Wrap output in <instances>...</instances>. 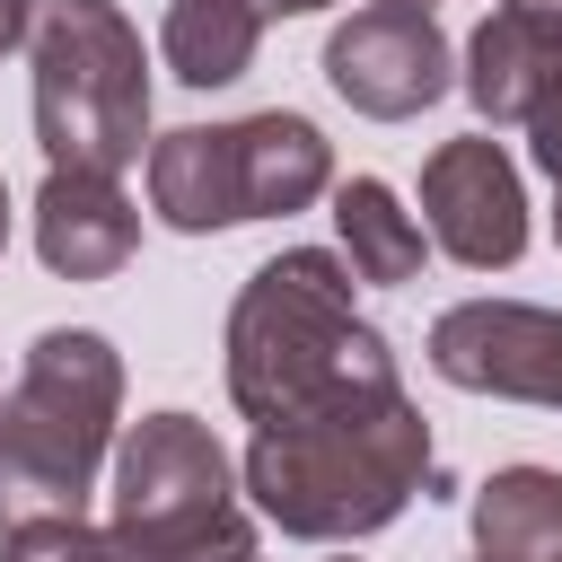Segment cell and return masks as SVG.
Instances as JSON below:
<instances>
[{"label":"cell","instance_id":"6da1fadb","mask_svg":"<svg viewBox=\"0 0 562 562\" xmlns=\"http://www.w3.org/2000/svg\"><path fill=\"white\" fill-rule=\"evenodd\" d=\"M430 483V422L404 386L334 395L299 422L255 430L246 448V501L299 536V544H351L404 518V501Z\"/></svg>","mask_w":562,"mask_h":562},{"label":"cell","instance_id":"7a4b0ae2","mask_svg":"<svg viewBox=\"0 0 562 562\" xmlns=\"http://www.w3.org/2000/svg\"><path fill=\"white\" fill-rule=\"evenodd\" d=\"M351 281L360 272L325 246H281L272 263L246 272L228 307V395L255 430L299 422L360 386H395V351L351 307Z\"/></svg>","mask_w":562,"mask_h":562},{"label":"cell","instance_id":"3957f363","mask_svg":"<svg viewBox=\"0 0 562 562\" xmlns=\"http://www.w3.org/2000/svg\"><path fill=\"white\" fill-rule=\"evenodd\" d=\"M123 360L88 325H53L26 342L18 386L0 395V536L35 518H79L97 465L114 448Z\"/></svg>","mask_w":562,"mask_h":562},{"label":"cell","instance_id":"277c9868","mask_svg":"<svg viewBox=\"0 0 562 562\" xmlns=\"http://www.w3.org/2000/svg\"><path fill=\"white\" fill-rule=\"evenodd\" d=\"M35 140L53 167L123 176L149 149V61L114 0H35Z\"/></svg>","mask_w":562,"mask_h":562},{"label":"cell","instance_id":"5b68a950","mask_svg":"<svg viewBox=\"0 0 562 562\" xmlns=\"http://www.w3.org/2000/svg\"><path fill=\"white\" fill-rule=\"evenodd\" d=\"M334 184V149L307 114H246V123H184L149 140V211L184 237L307 211Z\"/></svg>","mask_w":562,"mask_h":562},{"label":"cell","instance_id":"8992f818","mask_svg":"<svg viewBox=\"0 0 562 562\" xmlns=\"http://www.w3.org/2000/svg\"><path fill=\"white\" fill-rule=\"evenodd\" d=\"M237 465L193 413H140L114 448V536L149 562H228L246 544Z\"/></svg>","mask_w":562,"mask_h":562},{"label":"cell","instance_id":"52a82bcc","mask_svg":"<svg viewBox=\"0 0 562 562\" xmlns=\"http://www.w3.org/2000/svg\"><path fill=\"white\" fill-rule=\"evenodd\" d=\"M422 237L465 272H509L527 255V184L501 140L465 132L422 158Z\"/></svg>","mask_w":562,"mask_h":562},{"label":"cell","instance_id":"ba28073f","mask_svg":"<svg viewBox=\"0 0 562 562\" xmlns=\"http://www.w3.org/2000/svg\"><path fill=\"white\" fill-rule=\"evenodd\" d=\"M430 369L465 395H509V404L562 413V307L465 299L430 325Z\"/></svg>","mask_w":562,"mask_h":562},{"label":"cell","instance_id":"9c48e42d","mask_svg":"<svg viewBox=\"0 0 562 562\" xmlns=\"http://www.w3.org/2000/svg\"><path fill=\"white\" fill-rule=\"evenodd\" d=\"M325 79H334V97L351 114L404 123V114H422V105H439L457 88V53L413 9H360V18H342L325 35Z\"/></svg>","mask_w":562,"mask_h":562},{"label":"cell","instance_id":"30bf717a","mask_svg":"<svg viewBox=\"0 0 562 562\" xmlns=\"http://www.w3.org/2000/svg\"><path fill=\"white\" fill-rule=\"evenodd\" d=\"M465 97L474 114L501 132V123H536V105L553 97L562 79V9H492L465 44Z\"/></svg>","mask_w":562,"mask_h":562},{"label":"cell","instance_id":"8fae6325","mask_svg":"<svg viewBox=\"0 0 562 562\" xmlns=\"http://www.w3.org/2000/svg\"><path fill=\"white\" fill-rule=\"evenodd\" d=\"M140 246V211L123 202L114 176H79V167H53L44 193H35V255L61 272V281H105L123 272Z\"/></svg>","mask_w":562,"mask_h":562},{"label":"cell","instance_id":"7c38bea8","mask_svg":"<svg viewBox=\"0 0 562 562\" xmlns=\"http://www.w3.org/2000/svg\"><path fill=\"white\" fill-rule=\"evenodd\" d=\"M474 562H562V474L501 465L474 492Z\"/></svg>","mask_w":562,"mask_h":562},{"label":"cell","instance_id":"4fadbf2b","mask_svg":"<svg viewBox=\"0 0 562 562\" xmlns=\"http://www.w3.org/2000/svg\"><path fill=\"white\" fill-rule=\"evenodd\" d=\"M255 44H263V18H255L246 0H176V9H167V35H158V53H167V70H176L184 88H228V79H246V70H255Z\"/></svg>","mask_w":562,"mask_h":562},{"label":"cell","instance_id":"5bb4252c","mask_svg":"<svg viewBox=\"0 0 562 562\" xmlns=\"http://www.w3.org/2000/svg\"><path fill=\"white\" fill-rule=\"evenodd\" d=\"M334 228H342V255H351V272L360 281H413L422 272V220L395 202V184H378V176H351V184H334Z\"/></svg>","mask_w":562,"mask_h":562},{"label":"cell","instance_id":"9a60e30c","mask_svg":"<svg viewBox=\"0 0 562 562\" xmlns=\"http://www.w3.org/2000/svg\"><path fill=\"white\" fill-rule=\"evenodd\" d=\"M0 562H149V553L123 544L114 527H88V518H35V527L0 536Z\"/></svg>","mask_w":562,"mask_h":562},{"label":"cell","instance_id":"2e32d148","mask_svg":"<svg viewBox=\"0 0 562 562\" xmlns=\"http://www.w3.org/2000/svg\"><path fill=\"white\" fill-rule=\"evenodd\" d=\"M527 132H536V167L562 184V79H553V97L536 105V123H527Z\"/></svg>","mask_w":562,"mask_h":562},{"label":"cell","instance_id":"e0dca14e","mask_svg":"<svg viewBox=\"0 0 562 562\" xmlns=\"http://www.w3.org/2000/svg\"><path fill=\"white\" fill-rule=\"evenodd\" d=\"M26 26H35V0H0V53H18Z\"/></svg>","mask_w":562,"mask_h":562},{"label":"cell","instance_id":"ac0fdd59","mask_svg":"<svg viewBox=\"0 0 562 562\" xmlns=\"http://www.w3.org/2000/svg\"><path fill=\"white\" fill-rule=\"evenodd\" d=\"M246 9L272 26V18H307V9H325V0H246Z\"/></svg>","mask_w":562,"mask_h":562},{"label":"cell","instance_id":"d6986e66","mask_svg":"<svg viewBox=\"0 0 562 562\" xmlns=\"http://www.w3.org/2000/svg\"><path fill=\"white\" fill-rule=\"evenodd\" d=\"M378 9H413V18H430V9H439V0H378Z\"/></svg>","mask_w":562,"mask_h":562},{"label":"cell","instance_id":"ffe728a7","mask_svg":"<svg viewBox=\"0 0 562 562\" xmlns=\"http://www.w3.org/2000/svg\"><path fill=\"white\" fill-rule=\"evenodd\" d=\"M501 9H562V0H501Z\"/></svg>","mask_w":562,"mask_h":562},{"label":"cell","instance_id":"44dd1931","mask_svg":"<svg viewBox=\"0 0 562 562\" xmlns=\"http://www.w3.org/2000/svg\"><path fill=\"white\" fill-rule=\"evenodd\" d=\"M0 246H9V184H0Z\"/></svg>","mask_w":562,"mask_h":562},{"label":"cell","instance_id":"7402d4cb","mask_svg":"<svg viewBox=\"0 0 562 562\" xmlns=\"http://www.w3.org/2000/svg\"><path fill=\"white\" fill-rule=\"evenodd\" d=\"M228 562H263V553H228Z\"/></svg>","mask_w":562,"mask_h":562},{"label":"cell","instance_id":"603a6c76","mask_svg":"<svg viewBox=\"0 0 562 562\" xmlns=\"http://www.w3.org/2000/svg\"><path fill=\"white\" fill-rule=\"evenodd\" d=\"M553 237H562V211H553Z\"/></svg>","mask_w":562,"mask_h":562},{"label":"cell","instance_id":"cb8c5ba5","mask_svg":"<svg viewBox=\"0 0 562 562\" xmlns=\"http://www.w3.org/2000/svg\"><path fill=\"white\" fill-rule=\"evenodd\" d=\"M342 562H351V553H342Z\"/></svg>","mask_w":562,"mask_h":562}]
</instances>
